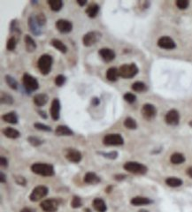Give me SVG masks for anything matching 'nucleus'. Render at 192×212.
Wrapping results in <instances>:
<instances>
[{
  "label": "nucleus",
  "instance_id": "f257e3e1",
  "mask_svg": "<svg viewBox=\"0 0 192 212\" xmlns=\"http://www.w3.org/2000/svg\"><path fill=\"white\" fill-rule=\"evenodd\" d=\"M30 170L32 172L42 177H51L55 174L54 167L51 164L35 163L31 165Z\"/></svg>",
  "mask_w": 192,
  "mask_h": 212
},
{
  "label": "nucleus",
  "instance_id": "f03ea898",
  "mask_svg": "<svg viewBox=\"0 0 192 212\" xmlns=\"http://www.w3.org/2000/svg\"><path fill=\"white\" fill-rule=\"evenodd\" d=\"M53 58L50 54H42L37 60V67L42 75H48L51 71Z\"/></svg>",
  "mask_w": 192,
  "mask_h": 212
},
{
  "label": "nucleus",
  "instance_id": "7ed1b4c3",
  "mask_svg": "<svg viewBox=\"0 0 192 212\" xmlns=\"http://www.w3.org/2000/svg\"><path fill=\"white\" fill-rule=\"evenodd\" d=\"M22 84H23L25 91L29 95L31 92L36 91L39 88V82H38L37 79L28 73H25L22 76Z\"/></svg>",
  "mask_w": 192,
  "mask_h": 212
},
{
  "label": "nucleus",
  "instance_id": "20e7f679",
  "mask_svg": "<svg viewBox=\"0 0 192 212\" xmlns=\"http://www.w3.org/2000/svg\"><path fill=\"white\" fill-rule=\"evenodd\" d=\"M139 73V68L135 63L124 64L119 68V75L123 79L134 78Z\"/></svg>",
  "mask_w": 192,
  "mask_h": 212
},
{
  "label": "nucleus",
  "instance_id": "39448f33",
  "mask_svg": "<svg viewBox=\"0 0 192 212\" xmlns=\"http://www.w3.org/2000/svg\"><path fill=\"white\" fill-rule=\"evenodd\" d=\"M123 168L125 171L128 172H131L134 174H139V175H144L148 171L147 166L135 161H129L125 163L123 165Z\"/></svg>",
  "mask_w": 192,
  "mask_h": 212
},
{
  "label": "nucleus",
  "instance_id": "423d86ee",
  "mask_svg": "<svg viewBox=\"0 0 192 212\" xmlns=\"http://www.w3.org/2000/svg\"><path fill=\"white\" fill-rule=\"evenodd\" d=\"M102 37V34L99 31H90L83 37V43L85 47H90L94 45Z\"/></svg>",
  "mask_w": 192,
  "mask_h": 212
},
{
  "label": "nucleus",
  "instance_id": "0eeeda50",
  "mask_svg": "<svg viewBox=\"0 0 192 212\" xmlns=\"http://www.w3.org/2000/svg\"><path fill=\"white\" fill-rule=\"evenodd\" d=\"M103 143L105 146H121L124 144V139L120 134H108L104 137Z\"/></svg>",
  "mask_w": 192,
  "mask_h": 212
},
{
  "label": "nucleus",
  "instance_id": "6e6552de",
  "mask_svg": "<svg viewBox=\"0 0 192 212\" xmlns=\"http://www.w3.org/2000/svg\"><path fill=\"white\" fill-rule=\"evenodd\" d=\"M49 193V188L46 186H37L32 190L31 194H29V200L31 201H38L42 198H44Z\"/></svg>",
  "mask_w": 192,
  "mask_h": 212
},
{
  "label": "nucleus",
  "instance_id": "1a4fd4ad",
  "mask_svg": "<svg viewBox=\"0 0 192 212\" xmlns=\"http://www.w3.org/2000/svg\"><path fill=\"white\" fill-rule=\"evenodd\" d=\"M59 205H60V201L53 198L42 201L40 203L41 209L45 212H56L59 209Z\"/></svg>",
  "mask_w": 192,
  "mask_h": 212
},
{
  "label": "nucleus",
  "instance_id": "9d476101",
  "mask_svg": "<svg viewBox=\"0 0 192 212\" xmlns=\"http://www.w3.org/2000/svg\"><path fill=\"white\" fill-rule=\"evenodd\" d=\"M56 29L61 34H68L73 30V23L70 20L60 19L56 21Z\"/></svg>",
  "mask_w": 192,
  "mask_h": 212
},
{
  "label": "nucleus",
  "instance_id": "9b49d317",
  "mask_svg": "<svg viewBox=\"0 0 192 212\" xmlns=\"http://www.w3.org/2000/svg\"><path fill=\"white\" fill-rule=\"evenodd\" d=\"M65 157L71 163L79 164L83 159V154L75 148H67L65 154Z\"/></svg>",
  "mask_w": 192,
  "mask_h": 212
},
{
  "label": "nucleus",
  "instance_id": "f8f14e48",
  "mask_svg": "<svg viewBox=\"0 0 192 212\" xmlns=\"http://www.w3.org/2000/svg\"><path fill=\"white\" fill-rule=\"evenodd\" d=\"M165 121L170 126H177L180 122V113L175 109L168 111L165 116Z\"/></svg>",
  "mask_w": 192,
  "mask_h": 212
},
{
  "label": "nucleus",
  "instance_id": "ddd939ff",
  "mask_svg": "<svg viewBox=\"0 0 192 212\" xmlns=\"http://www.w3.org/2000/svg\"><path fill=\"white\" fill-rule=\"evenodd\" d=\"M142 115L145 119L150 120L154 118L157 115V109L155 106L151 104H144L142 107Z\"/></svg>",
  "mask_w": 192,
  "mask_h": 212
},
{
  "label": "nucleus",
  "instance_id": "4468645a",
  "mask_svg": "<svg viewBox=\"0 0 192 212\" xmlns=\"http://www.w3.org/2000/svg\"><path fill=\"white\" fill-rule=\"evenodd\" d=\"M158 46L164 50H174L176 48L175 42L169 36H162L158 40Z\"/></svg>",
  "mask_w": 192,
  "mask_h": 212
},
{
  "label": "nucleus",
  "instance_id": "2eb2a0df",
  "mask_svg": "<svg viewBox=\"0 0 192 212\" xmlns=\"http://www.w3.org/2000/svg\"><path fill=\"white\" fill-rule=\"evenodd\" d=\"M98 54L100 56V58L105 63H110L112 62L115 57H116V53L114 50L110 49V48H102L98 51Z\"/></svg>",
  "mask_w": 192,
  "mask_h": 212
},
{
  "label": "nucleus",
  "instance_id": "dca6fc26",
  "mask_svg": "<svg viewBox=\"0 0 192 212\" xmlns=\"http://www.w3.org/2000/svg\"><path fill=\"white\" fill-rule=\"evenodd\" d=\"M60 109H61V104H60V99L54 98L51 102V109H50L51 116L54 121H57L60 119Z\"/></svg>",
  "mask_w": 192,
  "mask_h": 212
},
{
  "label": "nucleus",
  "instance_id": "f3484780",
  "mask_svg": "<svg viewBox=\"0 0 192 212\" xmlns=\"http://www.w3.org/2000/svg\"><path fill=\"white\" fill-rule=\"evenodd\" d=\"M28 25L31 33L36 36L42 35V30L41 27L37 24L36 20V16L35 15H30L29 20H28Z\"/></svg>",
  "mask_w": 192,
  "mask_h": 212
},
{
  "label": "nucleus",
  "instance_id": "a211bd4d",
  "mask_svg": "<svg viewBox=\"0 0 192 212\" xmlns=\"http://www.w3.org/2000/svg\"><path fill=\"white\" fill-rule=\"evenodd\" d=\"M48 95L45 94V93L36 94L33 97V102H34L35 105H36L37 107H42V106H44L48 103Z\"/></svg>",
  "mask_w": 192,
  "mask_h": 212
},
{
  "label": "nucleus",
  "instance_id": "6ab92c4d",
  "mask_svg": "<svg viewBox=\"0 0 192 212\" xmlns=\"http://www.w3.org/2000/svg\"><path fill=\"white\" fill-rule=\"evenodd\" d=\"M24 42L26 51L29 53H32L36 51L37 45H36V41L32 38V36L29 35H26L24 36Z\"/></svg>",
  "mask_w": 192,
  "mask_h": 212
},
{
  "label": "nucleus",
  "instance_id": "aec40b11",
  "mask_svg": "<svg viewBox=\"0 0 192 212\" xmlns=\"http://www.w3.org/2000/svg\"><path fill=\"white\" fill-rule=\"evenodd\" d=\"M83 180L86 184H89V185H96V184H98L101 181L100 178L93 171H88L84 175Z\"/></svg>",
  "mask_w": 192,
  "mask_h": 212
},
{
  "label": "nucleus",
  "instance_id": "412c9836",
  "mask_svg": "<svg viewBox=\"0 0 192 212\" xmlns=\"http://www.w3.org/2000/svg\"><path fill=\"white\" fill-rule=\"evenodd\" d=\"M99 10H100L99 5H97L96 3H91V4H90V6H88V7L86 8L85 12H86L88 17L90 18V19H94L97 16Z\"/></svg>",
  "mask_w": 192,
  "mask_h": 212
},
{
  "label": "nucleus",
  "instance_id": "4be33fe9",
  "mask_svg": "<svg viewBox=\"0 0 192 212\" xmlns=\"http://www.w3.org/2000/svg\"><path fill=\"white\" fill-rule=\"evenodd\" d=\"M153 201L152 200H150V198H147V197H144V196H136L131 199L130 201V203L132 205H135V206H141V205H149V204H151Z\"/></svg>",
  "mask_w": 192,
  "mask_h": 212
},
{
  "label": "nucleus",
  "instance_id": "5701e85b",
  "mask_svg": "<svg viewBox=\"0 0 192 212\" xmlns=\"http://www.w3.org/2000/svg\"><path fill=\"white\" fill-rule=\"evenodd\" d=\"M55 135L57 136H72L74 135V132L68 126H64V125H60L56 127Z\"/></svg>",
  "mask_w": 192,
  "mask_h": 212
},
{
  "label": "nucleus",
  "instance_id": "b1692460",
  "mask_svg": "<svg viewBox=\"0 0 192 212\" xmlns=\"http://www.w3.org/2000/svg\"><path fill=\"white\" fill-rule=\"evenodd\" d=\"M51 45L53 48H55L56 50H58L60 52L63 53V54H66L67 52V51H68L67 46L66 44L62 41H60L59 39H56V38H53V39L51 40Z\"/></svg>",
  "mask_w": 192,
  "mask_h": 212
},
{
  "label": "nucleus",
  "instance_id": "393cba45",
  "mask_svg": "<svg viewBox=\"0 0 192 212\" xmlns=\"http://www.w3.org/2000/svg\"><path fill=\"white\" fill-rule=\"evenodd\" d=\"M2 119H3L5 122H6V123L12 124V125L17 124L19 121L18 115H17L16 112H13V111H12V112H7L6 114H4V115L2 116Z\"/></svg>",
  "mask_w": 192,
  "mask_h": 212
},
{
  "label": "nucleus",
  "instance_id": "a878e982",
  "mask_svg": "<svg viewBox=\"0 0 192 212\" xmlns=\"http://www.w3.org/2000/svg\"><path fill=\"white\" fill-rule=\"evenodd\" d=\"M92 205L97 212H105L107 210V206L102 198H95L92 201Z\"/></svg>",
  "mask_w": 192,
  "mask_h": 212
},
{
  "label": "nucleus",
  "instance_id": "bb28decb",
  "mask_svg": "<svg viewBox=\"0 0 192 212\" xmlns=\"http://www.w3.org/2000/svg\"><path fill=\"white\" fill-rule=\"evenodd\" d=\"M119 68L117 67H110L106 71V79L111 82H115L119 79Z\"/></svg>",
  "mask_w": 192,
  "mask_h": 212
},
{
  "label": "nucleus",
  "instance_id": "cd10ccee",
  "mask_svg": "<svg viewBox=\"0 0 192 212\" xmlns=\"http://www.w3.org/2000/svg\"><path fill=\"white\" fill-rule=\"evenodd\" d=\"M3 134L6 137L10 138V139H17L20 136V133L18 130L12 128V127H6L3 130Z\"/></svg>",
  "mask_w": 192,
  "mask_h": 212
},
{
  "label": "nucleus",
  "instance_id": "c85d7f7f",
  "mask_svg": "<svg viewBox=\"0 0 192 212\" xmlns=\"http://www.w3.org/2000/svg\"><path fill=\"white\" fill-rule=\"evenodd\" d=\"M165 182L170 188H179L182 185L183 181L181 179L176 178V177H169V178L166 179Z\"/></svg>",
  "mask_w": 192,
  "mask_h": 212
},
{
  "label": "nucleus",
  "instance_id": "c756f323",
  "mask_svg": "<svg viewBox=\"0 0 192 212\" xmlns=\"http://www.w3.org/2000/svg\"><path fill=\"white\" fill-rule=\"evenodd\" d=\"M170 162L174 165H181L185 162V157L184 155L179 152H176L171 155L170 157Z\"/></svg>",
  "mask_w": 192,
  "mask_h": 212
},
{
  "label": "nucleus",
  "instance_id": "7c9ffc66",
  "mask_svg": "<svg viewBox=\"0 0 192 212\" xmlns=\"http://www.w3.org/2000/svg\"><path fill=\"white\" fill-rule=\"evenodd\" d=\"M5 81H6V84L8 85V87L10 88H12V90H18L20 88V85H19L18 82L11 75L6 74L5 76Z\"/></svg>",
  "mask_w": 192,
  "mask_h": 212
},
{
  "label": "nucleus",
  "instance_id": "2f4dec72",
  "mask_svg": "<svg viewBox=\"0 0 192 212\" xmlns=\"http://www.w3.org/2000/svg\"><path fill=\"white\" fill-rule=\"evenodd\" d=\"M47 3L51 10L53 12H60L63 7V1L61 0H48Z\"/></svg>",
  "mask_w": 192,
  "mask_h": 212
},
{
  "label": "nucleus",
  "instance_id": "473e14b6",
  "mask_svg": "<svg viewBox=\"0 0 192 212\" xmlns=\"http://www.w3.org/2000/svg\"><path fill=\"white\" fill-rule=\"evenodd\" d=\"M0 102L2 104H6V105H12L13 104V97L12 95H10L7 92H2L1 96H0Z\"/></svg>",
  "mask_w": 192,
  "mask_h": 212
},
{
  "label": "nucleus",
  "instance_id": "72a5a7b5",
  "mask_svg": "<svg viewBox=\"0 0 192 212\" xmlns=\"http://www.w3.org/2000/svg\"><path fill=\"white\" fill-rule=\"evenodd\" d=\"M131 88L132 90H134L135 92H138V93H142V92H144L147 90V85L145 84L143 82H136L132 84L131 86Z\"/></svg>",
  "mask_w": 192,
  "mask_h": 212
},
{
  "label": "nucleus",
  "instance_id": "f704fd0d",
  "mask_svg": "<svg viewBox=\"0 0 192 212\" xmlns=\"http://www.w3.org/2000/svg\"><path fill=\"white\" fill-rule=\"evenodd\" d=\"M17 43H18V37L15 36V35L11 36V37L8 39L7 42H6V49H7V51H13L16 49Z\"/></svg>",
  "mask_w": 192,
  "mask_h": 212
},
{
  "label": "nucleus",
  "instance_id": "c9c22d12",
  "mask_svg": "<svg viewBox=\"0 0 192 212\" xmlns=\"http://www.w3.org/2000/svg\"><path fill=\"white\" fill-rule=\"evenodd\" d=\"M124 126H126L127 129L135 130L137 128V123L136 121L131 117H127L124 120Z\"/></svg>",
  "mask_w": 192,
  "mask_h": 212
},
{
  "label": "nucleus",
  "instance_id": "e433bc0d",
  "mask_svg": "<svg viewBox=\"0 0 192 212\" xmlns=\"http://www.w3.org/2000/svg\"><path fill=\"white\" fill-rule=\"evenodd\" d=\"M10 32L11 33H15L16 35H20L21 34V31H20V29L19 27V22L18 20L15 19V20H12L11 21V24H10Z\"/></svg>",
  "mask_w": 192,
  "mask_h": 212
},
{
  "label": "nucleus",
  "instance_id": "4c0bfd02",
  "mask_svg": "<svg viewBox=\"0 0 192 212\" xmlns=\"http://www.w3.org/2000/svg\"><path fill=\"white\" fill-rule=\"evenodd\" d=\"M28 141H29V143L30 145L33 146V147H38L41 144H42V142H43V141H42L40 138L36 137V136H29V137H28Z\"/></svg>",
  "mask_w": 192,
  "mask_h": 212
},
{
  "label": "nucleus",
  "instance_id": "58836bf2",
  "mask_svg": "<svg viewBox=\"0 0 192 212\" xmlns=\"http://www.w3.org/2000/svg\"><path fill=\"white\" fill-rule=\"evenodd\" d=\"M83 205V201L81 197L78 195H74L71 201V206L73 209H78L80 207Z\"/></svg>",
  "mask_w": 192,
  "mask_h": 212
},
{
  "label": "nucleus",
  "instance_id": "ea45409f",
  "mask_svg": "<svg viewBox=\"0 0 192 212\" xmlns=\"http://www.w3.org/2000/svg\"><path fill=\"white\" fill-rule=\"evenodd\" d=\"M36 20L37 24L40 26V27H43L45 24H46V21H47V19H46V16L44 13L42 12H40L38 14L36 15Z\"/></svg>",
  "mask_w": 192,
  "mask_h": 212
},
{
  "label": "nucleus",
  "instance_id": "a19ab883",
  "mask_svg": "<svg viewBox=\"0 0 192 212\" xmlns=\"http://www.w3.org/2000/svg\"><path fill=\"white\" fill-rule=\"evenodd\" d=\"M66 82V77L64 74H59L57 75L54 80L55 85L57 87H62Z\"/></svg>",
  "mask_w": 192,
  "mask_h": 212
},
{
  "label": "nucleus",
  "instance_id": "79ce46f5",
  "mask_svg": "<svg viewBox=\"0 0 192 212\" xmlns=\"http://www.w3.org/2000/svg\"><path fill=\"white\" fill-rule=\"evenodd\" d=\"M34 127L36 129L43 131V132H51L52 131L51 126H49L47 125H44V124L42 123H40V122H36V123L34 124Z\"/></svg>",
  "mask_w": 192,
  "mask_h": 212
},
{
  "label": "nucleus",
  "instance_id": "37998d69",
  "mask_svg": "<svg viewBox=\"0 0 192 212\" xmlns=\"http://www.w3.org/2000/svg\"><path fill=\"white\" fill-rule=\"evenodd\" d=\"M97 154L101 155L102 157L108 159H116L118 157V152L117 151H112V152H97Z\"/></svg>",
  "mask_w": 192,
  "mask_h": 212
},
{
  "label": "nucleus",
  "instance_id": "c03bdc74",
  "mask_svg": "<svg viewBox=\"0 0 192 212\" xmlns=\"http://www.w3.org/2000/svg\"><path fill=\"white\" fill-rule=\"evenodd\" d=\"M123 98H124V100L126 101L127 103L134 104L136 101V95H134L133 93H130V92H127L126 94L123 95Z\"/></svg>",
  "mask_w": 192,
  "mask_h": 212
},
{
  "label": "nucleus",
  "instance_id": "a18cd8bd",
  "mask_svg": "<svg viewBox=\"0 0 192 212\" xmlns=\"http://www.w3.org/2000/svg\"><path fill=\"white\" fill-rule=\"evenodd\" d=\"M175 5L180 10H185L190 6V2L188 0H177L175 2Z\"/></svg>",
  "mask_w": 192,
  "mask_h": 212
},
{
  "label": "nucleus",
  "instance_id": "49530a36",
  "mask_svg": "<svg viewBox=\"0 0 192 212\" xmlns=\"http://www.w3.org/2000/svg\"><path fill=\"white\" fill-rule=\"evenodd\" d=\"M14 179H15V182H16V184H18V185H20V186L25 187V186L27 185V179H26L23 176H20V175L15 176Z\"/></svg>",
  "mask_w": 192,
  "mask_h": 212
},
{
  "label": "nucleus",
  "instance_id": "de8ad7c7",
  "mask_svg": "<svg viewBox=\"0 0 192 212\" xmlns=\"http://www.w3.org/2000/svg\"><path fill=\"white\" fill-rule=\"evenodd\" d=\"M0 164H1V166H3V167H7L8 166V160L4 156H1L0 157Z\"/></svg>",
  "mask_w": 192,
  "mask_h": 212
},
{
  "label": "nucleus",
  "instance_id": "09e8293b",
  "mask_svg": "<svg viewBox=\"0 0 192 212\" xmlns=\"http://www.w3.org/2000/svg\"><path fill=\"white\" fill-rule=\"evenodd\" d=\"M114 179L117 180V181H121V180H124L127 178V175L125 174H116L114 176Z\"/></svg>",
  "mask_w": 192,
  "mask_h": 212
},
{
  "label": "nucleus",
  "instance_id": "8fccbe9b",
  "mask_svg": "<svg viewBox=\"0 0 192 212\" xmlns=\"http://www.w3.org/2000/svg\"><path fill=\"white\" fill-rule=\"evenodd\" d=\"M100 104V99L98 97H93L91 99V104L93 106H97Z\"/></svg>",
  "mask_w": 192,
  "mask_h": 212
},
{
  "label": "nucleus",
  "instance_id": "3c124183",
  "mask_svg": "<svg viewBox=\"0 0 192 212\" xmlns=\"http://www.w3.org/2000/svg\"><path fill=\"white\" fill-rule=\"evenodd\" d=\"M37 112H38L39 116H40V117H42L43 119H46V118H48V116H47V113L44 112V111H42V110H38V111H37Z\"/></svg>",
  "mask_w": 192,
  "mask_h": 212
},
{
  "label": "nucleus",
  "instance_id": "603ef678",
  "mask_svg": "<svg viewBox=\"0 0 192 212\" xmlns=\"http://www.w3.org/2000/svg\"><path fill=\"white\" fill-rule=\"evenodd\" d=\"M76 3L78 4L79 6L83 7L87 4V0H76Z\"/></svg>",
  "mask_w": 192,
  "mask_h": 212
},
{
  "label": "nucleus",
  "instance_id": "864d4df0",
  "mask_svg": "<svg viewBox=\"0 0 192 212\" xmlns=\"http://www.w3.org/2000/svg\"><path fill=\"white\" fill-rule=\"evenodd\" d=\"M0 180H1V183H6V174H4L3 172L0 173Z\"/></svg>",
  "mask_w": 192,
  "mask_h": 212
},
{
  "label": "nucleus",
  "instance_id": "5fc2aeb1",
  "mask_svg": "<svg viewBox=\"0 0 192 212\" xmlns=\"http://www.w3.org/2000/svg\"><path fill=\"white\" fill-rule=\"evenodd\" d=\"M20 212H35V210H34L33 209H31V208L25 207V208H23V209L20 210Z\"/></svg>",
  "mask_w": 192,
  "mask_h": 212
},
{
  "label": "nucleus",
  "instance_id": "6e6d98bb",
  "mask_svg": "<svg viewBox=\"0 0 192 212\" xmlns=\"http://www.w3.org/2000/svg\"><path fill=\"white\" fill-rule=\"evenodd\" d=\"M187 175L189 177H190L192 179V166H190V167H189L188 169H187Z\"/></svg>",
  "mask_w": 192,
  "mask_h": 212
},
{
  "label": "nucleus",
  "instance_id": "4d7b16f0",
  "mask_svg": "<svg viewBox=\"0 0 192 212\" xmlns=\"http://www.w3.org/2000/svg\"><path fill=\"white\" fill-rule=\"evenodd\" d=\"M112 188H113V187L112 186H109L108 188H106V193H110L112 191Z\"/></svg>",
  "mask_w": 192,
  "mask_h": 212
},
{
  "label": "nucleus",
  "instance_id": "13d9d810",
  "mask_svg": "<svg viewBox=\"0 0 192 212\" xmlns=\"http://www.w3.org/2000/svg\"><path fill=\"white\" fill-rule=\"evenodd\" d=\"M38 3V1L37 0H34V1H31V4L32 5H36V4H37Z\"/></svg>",
  "mask_w": 192,
  "mask_h": 212
},
{
  "label": "nucleus",
  "instance_id": "bf43d9fd",
  "mask_svg": "<svg viewBox=\"0 0 192 212\" xmlns=\"http://www.w3.org/2000/svg\"><path fill=\"white\" fill-rule=\"evenodd\" d=\"M139 212H148L147 210H140Z\"/></svg>",
  "mask_w": 192,
  "mask_h": 212
}]
</instances>
